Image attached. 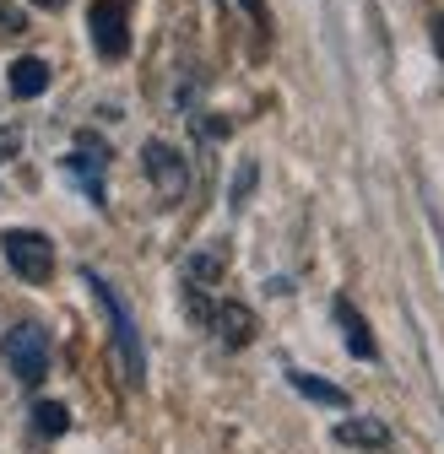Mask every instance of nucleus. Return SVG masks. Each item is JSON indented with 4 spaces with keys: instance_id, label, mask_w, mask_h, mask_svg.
<instances>
[{
    "instance_id": "423d86ee",
    "label": "nucleus",
    "mask_w": 444,
    "mask_h": 454,
    "mask_svg": "<svg viewBox=\"0 0 444 454\" xmlns=\"http://www.w3.org/2000/svg\"><path fill=\"white\" fill-rule=\"evenodd\" d=\"M211 330H217V340L228 352H244L250 340H255V309H244V303H217V314H211Z\"/></svg>"
},
{
    "instance_id": "9d476101",
    "label": "nucleus",
    "mask_w": 444,
    "mask_h": 454,
    "mask_svg": "<svg viewBox=\"0 0 444 454\" xmlns=\"http://www.w3.org/2000/svg\"><path fill=\"white\" fill-rule=\"evenodd\" d=\"M288 384L304 395V401H314V406H330V411H347V406H353L342 384H325V379H314V373H304V368H293Z\"/></svg>"
},
{
    "instance_id": "ddd939ff",
    "label": "nucleus",
    "mask_w": 444,
    "mask_h": 454,
    "mask_svg": "<svg viewBox=\"0 0 444 454\" xmlns=\"http://www.w3.org/2000/svg\"><path fill=\"white\" fill-rule=\"evenodd\" d=\"M33 427H38L44 438H60V433L71 427V411H66L60 401H38V406H33Z\"/></svg>"
},
{
    "instance_id": "1a4fd4ad",
    "label": "nucleus",
    "mask_w": 444,
    "mask_h": 454,
    "mask_svg": "<svg viewBox=\"0 0 444 454\" xmlns=\"http://www.w3.org/2000/svg\"><path fill=\"white\" fill-rule=\"evenodd\" d=\"M103 162H108V157H103V141H98V136H82V141H76V157H66V168H71V174L87 184V195H92V200L103 195V190H98Z\"/></svg>"
},
{
    "instance_id": "a211bd4d",
    "label": "nucleus",
    "mask_w": 444,
    "mask_h": 454,
    "mask_svg": "<svg viewBox=\"0 0 444 454\" xmlns=\"http://www.w3.org/2000/svg\"><path fill=\"white\" fill-rule=\"evenodd\" d=\"M28 6H38V12H66V0H28Z\"/></svg>"
},
{
    "instance_id": "39448f33",
    "label": "nucleus",
    "mask_w": 444,
    "mask_h": 454,
    "mask_svg": "<svg viewBox=\"0 0 444 454\" xmlns=\"http://www.w3.org/2000/svg\"><path fill=\"white\" fill-rule=\"evenodd\" d=\"M92 49L103 54V60H125V49H131V17H125V0H98L92 17Z\"/></svg>"
},
{
    "instance_id": "7ed1b4c3",
    "label": "nucleus",
    "mask_w": 444,
    "mask_h": 454,
    "mask_svg": "<svg viewBox=\"0 0 444 454\" xmlns=\"http://www.w3.org/2000/svg\"><path fill=\"white\" fill-rule=\"evenodd\" d=\"M0 254H6V265L28 281V287H49L54 281V244L38 233V227H12V233H0Z\"/></svg>"
},
{
    "instance_id": "f257e3e1",
    "label": "nucleus",
    "mask_w": 444,
    "mask_h": 454,
    "mask_svg": "<svg viewBox=\"0 0 444 454\" xmlns=\"http://www.w3.org/2000/svg\"><path fill=\"white\" fill-rule=\"evenodd\" d=\"M87 287H92L98 309L108 314V330H115V352H120V373H125V384L141 389V384H147V347H141V325H136L125 293H120L103 270H87Z\"/></svg>"
},
{
    "instance_id": "4468645a",
    "label": "nucleus",
    "mask_w": 444,
    "mask_h": 454,
    "mask_svg": "<svg viewBox=\"0 0 444 454\" xmlns=\"http://www.w3.org/2000/svg\"><path fill=\"white\" fill-rule=\"evenodd\" d=\"M228 6H234V12H244L255 27H271V17H266V6H260V0H228Z\"/></svg>"
},
{
    "instance_id": "2eb2a0df",
    "label": "nucleus",
    "mask_w": 444,
    "mask_h": 454,
    "mask_svg": "<svg viewBox=\"0 0 444 454\" xmlns=\"http://www.w3.org/2000/svg\"><path fill=\"white\" fill-rule=\"evenodd\" d=\"M250 184H255V162H244V174L234 179V211L244 206V195H250Z\"/></svg>"
},
{
    "instance_id": "f8f14e48",
    "label": "nucleus",
    "mask_w": 444,
    "mask_h": 454,
    "mask_svg": "<svg viewBox=\"0 0 444 454\" xmlns=\"http://www.w3.org/2000/svg\"><path fill=\"white\" fill-rule=\"evenodd\" d=\"M12 92L17 98H44L49 92V66L38 60V54H22V60H12Z\"/></svg>"
},
{
    "instance_id": "f03ea898",
    "label": "nucleus",
    "mask_w": 444,
    "mask_h": 454,
    "mask_svg": "<svg viewBox=\"0 0 444 454\" xmlns=\"http://www.w3.org/2000/svg\"><path fill=\"white\" fill-rule=\"evenodd\" d=\"M0 357H6V368L17 373V384L38 389L49 379V363H54V347H49V330L44 325H12L6 340H0Z\"/></svg>"
},
{
    "instance_id": "f3484780",
    "label": "nucleus",
    "mask_w": 444,
    "mask_h": 454,
    "mask_svg": "<svg viewBox=\"0 0 444 454\" xmlns=\"http://www.w3.org/2000/svg\"><path fill=\"white\" fill-rule=\"evenodd\" d=\"M17 146H22V136H17L12 125H0V162H6V157H12Z\"/></svg>"
},
{
    "instance_id": "9b49d317",
    "label": "nucleus",
    "mask_w": 444,
    "mask_h": 454,
    "mask_svg": "<svg viewBox=\"0 0 444 454\" xmlns=\"http://www.w3.org/2000/svg\"><path fill=\"white\" fill-rule=\"evenodd\" d=\"M222 265H228V249H222V244H201L185 260V287H211V281L222 276Z\"/></svg>"
},
{
    "instance_id": "6e6552de",
    "label": "nucleus",
    "mask_w": 444,
    "mask_h": 454,
    "mask_svg": "<svg viewBox=\"0 0 444 454\" xmlns=\"http://www.w3.org/2000/svg\"><path fill=\"white\" fill-rule=\"evenodd\" d=\"M330 314H337V325H342L347 352H353L358 363H374V357H379V347H374V335H369V319L353 309V298H337V303H330Z\"/></svg>"
},
{
    "instance_id": "dca6fc26",
    "label": "nucleus",
    "mask_w": 444,
    "mask_h": 454,
    "mask_svg": "<svg viewBox=\"0 0 444 454\" xmlns=\"http://www.w3.org/2000/svg\"><path fill=\"white\" fill-rule=\"evenodd\" d=\"M428 38H433V49H439V66H444V12L428 17Z\"/></svg>"
},
{
    "instance_id": "0eeeda50",
    "label": "nucleus",
    "mask_w": 444,
    "mask_h": 454,
    "mask_svg": "<svg viewBox=\"0 0 444 454\" xmlns=\"http://www.w3.org/2000/svg\"><path fill=\"white\" fill-rule=\"evenodd\" d=\"M330 438H337L342 449H363V454L391 449V427H385L379 417H342L337 427H330Z\"/></svg>"
},
{
    "instance_id": "20e7f679",
    "label": "nucleus",
    "mask_w": 444,
    "mask_h": 454,
    "mask_svg": "<svg viewBox=\"0 0 444 454\" xmlns=\"http://www.w3.org/2000/svg\"><path fill=\"white\" fill-rule=\"evenodd\" d=\"M141 174H147L157 206H179V200L190 195V162H185L179 146H169V141H147V146H141Z\"/></svg>"
}]
</instances>
